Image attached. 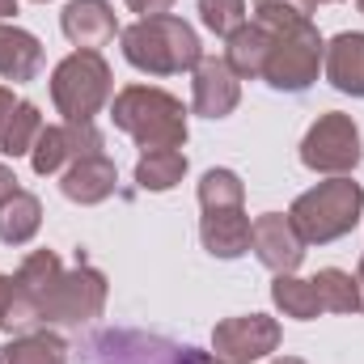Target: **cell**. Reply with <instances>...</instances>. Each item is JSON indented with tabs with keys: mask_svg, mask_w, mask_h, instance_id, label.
<instances>
[{
	"mask_svg": "<svg viewBox=\"0 0 364 364\" xmlns=\"http://www.w3.org/2000/svg\"><path fill=\"white\" fill-rule=\"evenodd\" d=\"M38 4H47V0H38Z\"/></svg>",
	"mask_w": 364,
	"mask_h": 364,
	"instance_id": "38",
	"label": "cell"
},
{
	"mask_svg": "<svg viewBox=\"0 0 364 364\" xmlns=\"http://www.w3.org/2000/svg\"><path fill=\"white\" fill-rule=\"evenodd\" d=\"M182 178H186V153L182 149H149L136 161V186L140 191L161 195V191H174Z\"/></svg>",
	"mask_w": 364,
	"mask_h": 364,
	"instance_id": "21",
	"label": "cell"
},
{
	"mask_svg": "<svg viewBox=\"0 0 364 364\" xmlns=\"http://www.w3.org/2000/svg\"><path fill=\"white\" fill-rule=\"evenodd\" d=\"M364 157L360 144V127L352 114L343 110H326L314 119V127L305 132L301 140V166L314 170V174H326V178H348Z\"/></svg>",
	"mask_w": 364,
	"mask_h": 364,
	"instance_id": "6",
	"label": "cell"
},
{
	"mask_svg": "<svg viewBox=\"0 0 364 364\" xmlns=\"http://www.w3.org/2000/svg\"><path fill=\"white\" fill-rule=\"evenodd\" d=\"M93 153H102V132L93 123H55V127L38 132V140L30 149V166L38 178H47V174H60L73 161L93 157Z\"/></svg>",
	"mask_w": 364,
	"mask_h": 364,
	"instance_id": "10",
	"label": "cell"
},
{
	"mask_svg": "<svg viewBox=\"0 0 364 364\" xmlns=\"http://www.w3.org/2000/svg\"><path fill=\"white\" fill-rule=\"evenodd\" d=\"M43 127L47 123H43L38 106L34 102H17L13 114H9V123H4V132H0V153L4 157H30V149H34V140H38Z\"/></svg>",
	"mask_w": 364,
	"mask_h": 364,
	"instance_id": "23",
	"label": "cell"
},
{
	"mask_svg": "<svg viewBox=\"0 0 364 364\" xmlns=\"http://www.w3.org/2000/svg\"><path fill=\"white\" fill-rule=\"evenodd\" d=\"M132 13H140V17H157V13H170L174 9V0H123Z\"/></svg>",
	"mask_w": 364,
	"mask_h": 364,
	"instance_id": "28",
	"label": "cell"
},
{
	"mask_svg": "<svg viewBox=\"0 0 364 364\" xmlns=\"http://www.w3.org/2000/svg\"><path fill=\"white\" fill-rule=\"evenodd\" d=\"M279 352V322L267 314L225 318L212 331V356L220 364H259Z\"/></svg>",
	"mask_w": 364,
	"mask_h": 364,
	"instance_id": "9",
	"label": "cell"
},
{
	"mask_svg": "<svg viewBox=\"0 0 364 364\" xmlns=\"http://www.w3.org/2000/svg\"><path fill=\"white\" fill-rule=\"evenodd\" d=\"M326 81L339 93H352V97H364V34L360 30H343L326 43Z\"/></svg>",
	"mask_w": 364,
	"mask_h": 364,
	"instance_id": "16",
	"label": "cell"
},
{
	"mask_svg": "<svg viewBox=\"0 0 364 364\" xmlns=\"http://www.w3.org/2000/svg\"><path fill=\"white\" fill-rule=\"evenodd\" d=\"M114 97V77L102 51H73L51 73V102L64 114V123H93Z\"/></svg>",
	"mask_w": 364,
	"mask_h": 364,
	"instance_id": "4",
	"label": "cell"
},
{
	"mask_svg": "<svg viewBox=\"0 0 364 364\" xmlns=\"http://www.w3.org/2000/svg\"><path fill=\"white\" fill-rule=\"evenodd\" d=\"M0 364H68V343L34 326L21 335H9V343L0 348Z\"/></svg>",
	"mask_w": 364,
	"mask_h": 364,
	"instance_id": "19",
	"label": "cell"
},
{
	"mask_svg": "<svg viewBox=\"0 0 364 364\" xmlns=\"http://www.w3.org/2000/svg\"><path fill=\"white\" fill-rule=\"evenodd\" d=\"M199 208L216 212V208H246V182L233 170H208L199 178Z\"/></svg>",
	"mask_w": 364,
	"mask_h": 364,
	"instance_id": "25",
	"label": "cell"
},
{
	"mask_svg": "<svg viewBox=\"0 0 364 364\" xmlns=\"http://www.w3.org/2000/svg\"><path fill=\"white\" fill-rule=\"evenodd\" d=\"M314 4H335V0H314Z\"/></svg>",
	"mask_w": 364,
	"mask_h": 364,
	"instance_id": "36",
	"label": "cell"
},
{
	"mask_svg": "<svg viewBox=\"0 0 364 364\" xmlns=\"http://www.w3.org/2000/svg\"><path fill=\"white\" fill-rule=\"evenodd\" d=\"M9 305H13V275L0 272V331H4V322H9Z\"/></svg>",
	"mask_w": 364,
	"mask_h": 364,
	"instance_id": "30",
	"label": "cell"
},
{
	"mask_svg": "<svg viewBox=\"0 0 364 364\" xmlns=\"http://www.w3.org/2000/svg\"><path fill=\"white\" fill-rule=\"evenodd\" d=\"M314 0H255V21L259 26H292V21H314Z\"/></svg>",
	"mask_w": 364,
	"mask_h": 364,
	"instance_id": "27",
	"label": "cell"
},
{
	"mask_svg": "<svg viewBox=\"0 0 364 364\" xmlns=\"http://www.w3.org/2000/svg\"><path fill=\"white\" fill-rule=\"evenodd\" d=\"M267 51H272V30L259 21H246L225 38V64L237 73V81H263Z\"/></svg>",
	"mask_w": 364,
	"mask_h": 364,
	"instance_id": "17",
	"label": "cell"
},
{
	"mask_svg": "<svg viewBox=\"0 0 364 364\" xmlns=\"http://www.w3.org/2000/svg\"><path fill=\"white\" fill-rule=\"evenodd\" d=\"M314 288H318L322 314H360V284H356V275L339 272V267H322L314 275Z\"/></svg>",
	"mask_w": 364,
	"mask_h": 364,
	"instance_id": "24",
	"label": "cell"
},
{
	"mask_svg": "<svg viewBox=\"0 0 364 364\" xmlns=\"http://www.w3.org/2000/svg\"><path fill=\"white\" fill-rule=\"evenodd\" d=\"M199 21L212 34L229 38L233 30L246 26V0H199Z\"/></svg>",
	"mask_w": 364,
	"mask_h": 364,
	"instance_id": "26",
	"label": "cell"
},
{
	"mask_svg": "<svg viewBox=\"0 0 364 364\" xmlns=\"http://www.w3.org/2000/svg\"><path fill=\"white\" fill-rule=\"evenodd\" d=\"M174 364H220L212 352H203V348H178V356Z\"/></svg>",
	"mask_w": 364,
	"mask_h": 364,
	"instance_id": "29",
	"label": "cell"
},
{
	"mask_svg": "<svg viewBox=\"0 0 364 364\" xmlns=\"http://www.w3.org/2000/svg\"><path fill=\"white\" fill-rule=\"evenodd\" d=\"M13 13H17V0H0V21L13 17Z\"/></svg>",
	"mask_w": 364,
	"mask_h": 364,
	"instance_id": "33",
	"label": "cell"
},
{
	"mask_svg": "<svg viewBox=\"0 0 364 364\" xmlns=\"http://www.w3.org/2000/svg\"><path fill=\"white\" fill-rule=\"evenodd\" d=\"M110 119L144 153L149 149H182L186 144V106L166 90H153V85L119 90L110 97Z\"/></svg>",
	"mask_w": 364,
	"mask_h": 364,
	"instance_id": "2",
	"label": "cell"
},
{
	"mask_svg": "<svg viewBox=\"0 0 364 364\" xmlns=\"http://www.w3.org/2000/svg\"><path fill=\"white\" fill-rule=\"evenodd\" d=\"M38 68H43V43L21 26L0 21V77L13 85H26L38 77Z\"/></svg>",
	"mask_w": 364,
	"mask_h": 364,
	"instance_id": "18",
	"label": "cell"
},
{
	"mask_svg": "<svg viewBox=\"0 0 364 364\" xmlns=\"http://www.w3.org/2000/svg\"><path fill=\"white\" fill-rule=\"evenodd\" d=\"M119 43H123V60L136 73H149V77L195 73V64L203 60V47H199L195 26L174 17V13L136 17L127 30H119Z\"/></svg>",
	"mask_w": 364,
	"mask_h": 364,
	"instance_id": "1",
	"label": "cell"
},
{
	"mask_svg": "<svg viewBox=\"0 0 364 364\" xmlns=\"http://www.w3.org/2000/svg\"><path fill=\"white\" fill-rule=\"evenodd\" d=\"M60 272H64V263L55 250H34L21 259V267L13 275V305H9L4 335H21V331L43 326V301L55 288Z\"/></svg>",
	"mask_w": 364,
	"mask_h": 364,
	"instance_id": "8",
	"label": "cell"
},
{
	"mask_svg": "<svg viewBox=\"0 0 364 364\" xmlns=\"http://www.w3.org/2000/svg\"><path fill=\"white\" fill-rule=\"evenodd\" d=\"M242 102V81L225 55H203L191 73V106L203 119H229Z\"/></svg>",
	"mask_w": 364,
	"mask_h": 364,
	"instance_id": "12",
	"label": "cell"
},
{
	"mask_svg": "<svg viewBox=\"0 0 364 364\" xmlns=\"http://www.w3.org/2000/svg\"><path fill=\"white\" fill-rule=\"evenodd\" d=\"M322 60H326V43H322V34H318L314 21L275 26L263 81H267L275 93H305L318 81Z\"/></svg>",
	"mask_w": 364,
	"mask_h": 364,
	"instance_id": "5",
	"label": "cell"
},
{
	"mask_svg": "<svg viewBox=\"0 0 364 364\" xmlns=\"http://www.w3.org/2000/svg\"><path fill=\"white\" fill-rule=\"evenodd\" d=\"M43 229V203L30 191H17L13 199L0 203V242L4 246H26Z\"/></svg>",
	"mask_w": 364,
	"mask_h": 364,
	"instance_id": "20",
	"label": "cell"
},
{
	"mask_svg": "<svg viewBox=\"0 0 364 364\" xmlns=\"http://www.w3.org/2000/svg\"><path fill=\"white\" fill-rule=\"evenodd\" d=\"M272 301L284 318H296V322H314L322 314V301H318V288L314 279H301L296 272H284L272 279Z\"/></svg>",
	"mask_w": 364,
	"mask_h": 364,
	"instance_id": "22",
	"label": "cell"
},
{
	"mask_svg": "<svg viewBox=\"0 0 364 364\" xmlns=\"http://www.w3.org/2000/svg\"><path fill=\"white\" fill-rule=\"evenodd\" d=\"M17 191H21V186H17V174H13L9 166H0V203H4V199H13Z\"/></svg>",
	"mask_w": 364,
	"mask_h": 364,
	"instance_id": "31",
	"label": "cell"
},
{
	"mask_svg": "<svg viewBox=\"0 0 364 364\" xmlns=\"http://www.w3.org/2000/svg\"><path fill=\"white\" fill-rule=\"evenodd\" d=\"M102 309H106V275L90 263H77L73 272H60L55 288L47 292L43 326H81L102 318Z\"/></svg>",
	"mask_w": 364,
	"mask_h": 364,
	"instance_id": "7",
	"label": "cell"
},
{
	"mask_svg": "<svg viewBox=\"0 0 364 364\" xmlns=\"http://www.w3.org/2000/svg\"><path fill=\"white\" fill-rule=\"evenodd\" d=\"M250 250H255L259 263L275 275L296 272V267L305 263V237L296 233V225H292L284 212H263V216H255V225H250Z\"/></svg>",
	"mask_w": 364,
	"mask_h": 364,
	"instance_id": "11",
	"label": "cell"
},
{
	"mask_svg": "<svg viewBox=\"0 0 364 364\" xmlns=\"http://www.w3.org/2000/svg\"><path fill=\"white\" fill-rule=\"evenodd\" d=\"M364 212V186L348 178H326L309 191H301L288 208V220L296 225V233L305 237V246H326L348 237L360 225Z\"/></svg>",
	"mask_w": 364,
	"mask_h": 364,
	"instance_id": "3",
	"label": "cell"
},
{
	"mask_svg": "<svg viewBox=\"0 0 364 364\" xmlns=\"http://www.w3.org/2000/svg\"><path fill=\"white\" fill-rule=\"evenodd\" d=\"M356 284H360V314H364V255H360V272H356Z\"/></svg>",
	"mask_w": 364,
	"mask_h": 364,
	"instance_id": "34",
	"label": "cell"
},
{
	"mask_svg": "<svg viewBox=\"0 0 364 364\" xmlns=\"http://www.w3.org/2000/svg\"><path fill=\"white\" fill-rule=\"evenodd\" d=\"M13 106H17L13 90H4V85H0V132H4V123H9V114H13Z\"/></svg>",
	"mask_w": 364,
	"mask_h": 364,
	"instance_id": "32",
	"label": "cell"
},
{
	"mask_svg": "<svg viewBox=\"0 0 364 364\" xmlns=\"http://www.w3.org/2000/svg\"><path fill=\"white\" fill-rule=\"evenodd\" d=\"M250 216L246 208H216V212H203L199 220V242L212 259H242L250 250Z\"/></svg>",
	"mask_w": 364,
	"mask_h": 364,
	"instance_id": "14",
	"label": "cell"
},
{
	"mask_svg": "<svg viewBox=\"0 0 364 364\" xmlns=\"http://www.w3.org/2000/svg\"><path fill=\"white\" fill-rule=\"evenodd\" d=\"M114 186H119V170H114V161H110L106 153H93V157L73 161V166L64 170V178H60L64 199H73V203H81V208H93V203L110 199Z\"/></svg>",
	"mask_w": 364,
	"mask_h": 364,
	"instance_id": "15",
	"label": "cell"
},
{
	"mask_svg": "<svg viewBox=\"0 0 364 364\" xmlns=\"http://www.w3.org/2000/svg\"><path fill=\"white\" fill-rule=\"evenodd\" d=\"M356 9H360V13H364V0H356Z\"/></svg>",
	"mask_w": 364,
	"mask_h": 364,
	"instance_id": "37",
	"label": "cell"
},
{
	"mask_svg": "<svg viewBox=\"0 0 364 364\" xmlns=\"http://www.w3.org/2000/svg\"><path fill=\"white\" fill-rule=\"evenodd\" d=\"M60 30L77 51H97L119 34V17L110 0H68L60 13Z\"/></svg>",
	"mask_w": 364,
	"mask_h": 364,
	"instance_id": "13",
	"label": "cell"
},
{
	"mask_svg": "<svg viewBox=\"0 0 364 364\" xmlns=\"http://www.w3.org/2000/svg\"><path fill=\"white\" fill-rule=\"evenodd\" d=\"M267 364H305V360H296V356H275V360H267Z\"/></svg>",
	"mask_w": 364,
	"mask_h": 364,
	"instance_id": "35",
	"label": "cell"
}]
</instances>
